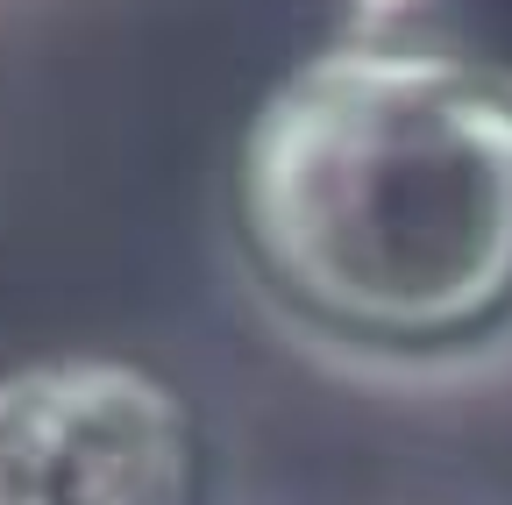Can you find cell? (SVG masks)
Wrapping results in <instances>:
<instances>
[{"mask_svg": "<svg viewBox=\"0 0 512 505\" xmlns=\"http://www.w3.org/2000/svg\"><path fill=\"white\" fill-rule=\"evenodd\" d=\"M242 221L320 321L427 342L512 299V121L356 43L249 121Z\"/></svg>", "mask_w": 512, "mask_h": 505, "instance_id": "1", "label": "cell"}, {"mask_svg": "<svg viewBox=\"0 0 512 505\" xmlns=\"http://www.w3.org/2000/svg\"><path fill=\"white\" fill-rule=\"evenodd\" d=\"M0 505H200V427L143 363L0 370Z\"/></svg>", "mask_w": 512, "mask_h": 505, "instance_id": "2", "label": "cell"}, {"mask_svg": "<svg viewBox=\"0 0 512 505\" xmlns=\"http://www.w3.org/2000/svg\"><path fill=\"white\" fill-rule=\"evenodd\" d=\"M342 43L420 65L512 121V0H356Z\"/></svg>", "mask_w": 512, "mask_h": 505, "instance_id": "3", "label": "cell"}]
</instances>
